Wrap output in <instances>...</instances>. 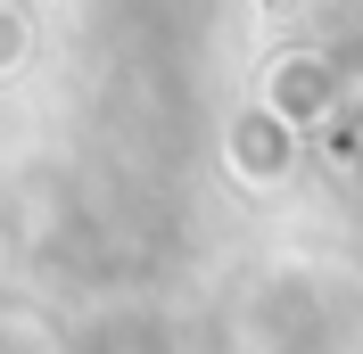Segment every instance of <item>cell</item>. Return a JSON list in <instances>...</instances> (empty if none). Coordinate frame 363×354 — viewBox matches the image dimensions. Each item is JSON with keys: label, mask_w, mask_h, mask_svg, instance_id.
I'll return each mask as SVG.
<instances>
[{"label": "cell", "mask_w": 363, "mask_h": 354, "mask_svg": "<svg viewBox=\"0 0 363 354\" xmlns=\"http://www.w3.org/2000/svg\"><path fill=\"white\" fill-rule=\"evenodd\" d=\"M25 50H33V42H25V17H17V8H0V74L25 67Z\"/></svg>", "instance_id": "1"}]
</instances>
